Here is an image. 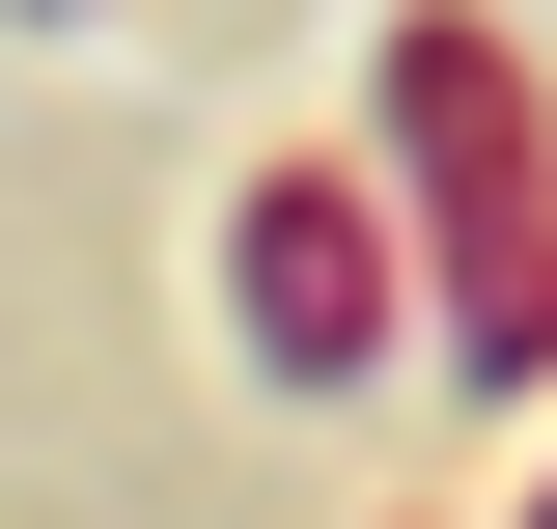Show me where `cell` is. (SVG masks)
Instances as JSON below:
<instances>
[{"mask_svg":"<svg viewBox=\"0 0 557 529\" xmlns=\"http://www.w3.org/2000/svg\"><path fill=\"white\" fill-rule=\"evenodd\" d=\"M223 279H251L278 391H362V362H391V196H362V168H278V196L223 223Z\"/></svg>","mask_w":557,"mask_h":529,"instance_id":"cell-2","label":"cell"},{"mask_svg":"<svg viewBox=\"0 0 557 529\" xmlns=\"http://www.w3.org/2000/svg\"><path fill=\"white\" fill-rule=\"evenodd\" d=\"M391 196H418V307L474 391H557V112L502 57L474 0H418L391 28Z\"/></svg>","mask_w":557,"mask_h":529,"instance_id":"cell-1","label":"cell"},{"mask_svg":"<svg viewBox=\"0 0 557 529\" xmlns=\"http://www.w3.org/2000/svg\"><path fill=\"white\" fill-rule=\"evenodd\" d=\"M530 529H557V473H530Z\"/></svg>","mask_w":557,"mask_h":529,"instance_id":"cell-3","label":"cell"}]
</instances>
